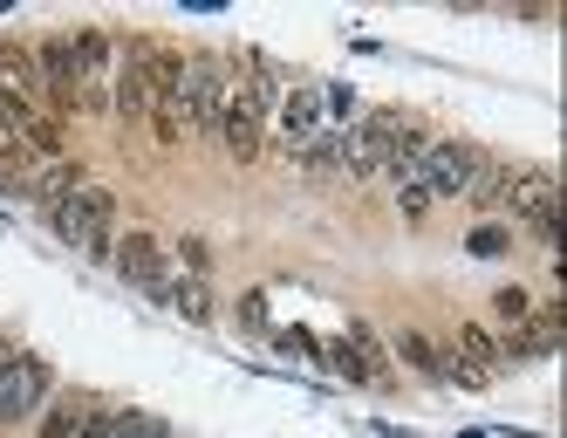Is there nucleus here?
<instances>
[{
  "label": "nucleus",
  "mask_w": 567,
  "mask_h": 438,
  "mask_svg": "<svg viewBox=\"0 0 567 438\" xmlns=\"http://www.w3.org/2000/svg\"><path fill=\"white\" fill-rule=\"evenodd\" d=\"M110 261H116V274H124L131 288H144L151 302H172V267H165V247H157V233H144V226L116 233Z\"/></svg>",
  "instance_id": "39448f33"
},
{
  "label": "nucleus",
  "mask_w": 567,
  "mask_h": 438,
  "mask_svg": "<svg viewBox=\"0 0 567 438\" xmlns=\"http://www.w3.org/2000/svg\"><path fill=\"white\" fill-rule=\"evenodd\" d=\"M526 233L554 247V233H560V198H547V206H534V213H526Z\"/></svg>",
  "instance_id": "a211bd4d"
},
{
  "label": "nucleus",
  "mask_w": 567,
  "mask_h": 438,
  "mask_svg": "<svg viewBox=\"0 0 567 438\" xmlns=\"http://www.w3.org/2000/svg\"><path fill=\"white\" fill-rule=\"evenodd\" d=\"M499 315H506V323H526V315H534V302H526L519 288H499Z\"/></svg>",
  "instance_id": "aec40b11"
},
{
  "label": "nucleus",
  "mask_w": 567,
  "mask_h": 438,
  "mask_svg": "<svg viewBox=\"0 0 567 438\" xmlns=\"http://www.w3.org/2000/svg\"><path fill=\"white\" fill-rule=\"evenodd\" d=\"M110 116H151V83H144V42L137 49H116V83H110Z\"/></svg>",
  "instance_id": "1a4fd4ad"
},
{
  "label": "nucleus",
  "mask_w": 567,
  "mask_h": 438,
  "mask_svg": "<svg viewBox=\"0 0 567 438\" xmlns=\"http://www.w3.org/2000/svg\"><path fill=\"white\" fill-rule=\"evenodd\" d=\"M116 438H172V425H157V418H144V411H124Z\"/></svg>",
  "instance_id": "6ab92c4d"
},
{
  "label": "nucleus",
  "mask_w": 567,
  "mask_h": 438,
  "mask_svg": "<svg viewBox=\"0 0 567 438\" xmlns=\"http://www.w3.org/2000/svg\"><path fill=\"white\" fill-rule=\"evenodd\" d=\"M49 390H55L49 364H42L34 349H14L8 377H0V425H21V418H34V411L49 405Z\"/></svg>",
  "instance_id": "0eeeda50"
},
{
  "label": "nucleus",
  "mask_w": 567,
  "mask_h": 438,
  "mask_svg": "<svg viewBox=\"0 0 567 438\" xmlns=\"http://www.w3.org/2000/svg\"><path fill=\"white\" fill-rule=\"evenodd\" d=\"M390 349H396L411 370H424L431 384H444V349H437L431 336H417V329H396V336H390Z\"/></svg>",
  "instance_id": "ddd939ff"
},
{
  "label": "nucleus",
  "mask_w": 567,
  "mask_h": 438,
  "mask_svg": "<svg viewBox=\"0 0 567 438\" xmlns=\"http://www.w3.org/2000/svg\"><path fill=\"white\" fill-rule=\"evenodd\" d=\"M69 42H75V103H83V110H96V116H110V75H116V42H110L103 28H75Z\"/></svg>",
  "instance_id": "20e7f679"
},
{
  "label": "nucleus",
  "mask_w": 567,
  "mask_h": 438,
  "mask_svg": "<svg viewBox=\"0 0 567 438\" xmlns=\"http://www.w3.org/2000/svg\"><path fill=\"white\" fill-rule=\"evenodd\" d=\"M478 165H485V151L472 137H431L424 157H417V185L431 192V206H437V198H465V185L478 179Z\"/></svg>",
  "instance_id": "7ed1b4c3"
},
{
  "label": "nucleus",
  "mask_w": 567,
  "mask_h": 438,
  "mask_svg": "<svg viewBox=\"0 0 567 438\" xmlns=\"http://www.w3.org/2000/svg\"><path fill=\"white\" fill-rule=\"evenodd\" d=\"M301 165L315 172V179H329V172H342V131H321L308 151H301Z\"/></svg>",
  "instance_id": "dca6fc26"
},
{
  "label": "nucleus",
  "mask_w": 567,
  "mask_h": 438,
  "mask_svg": "<svg viewBox=\"0 0 567 438\" xmlns=\"http://www.w3.org/2000/svg\"><path fill=\"white\" fill-rule=\"evenodd\" d=\"M506 172H513V165H499V157H485V165H478V179L465 185V198H472V206H499V192H506Z\"/></svg>",
  "instance_id": "2eb2a0df"
},
{
  "label": "nucleus",
  "mask_w": 567,
  "mask_h": 438,
  "mask_svg": "<svg viewBox=\"0 0 567 438\" xmlns=\"http://www.w3.org/2000/svg\"><path fill=\"white\" fill-rule=\"evenodd\" d=\"M8 364H14V349H8V343H0V377H8Z\"/></svg>",
  "instance_id": "5701e85b"
},
{
  "label": "nucleus",
  "mask_w": 567,
  "mask_h": 438,
  "mask_svg": "<svg viewBox=\"0 0 567 438\" xmlns=\"http://www.w3.org/2000/svg\"><path fill=\"white\" fill-rule=\"evenodd\" d=\"M321 131H329V124H321V83L295 75V83H288V96L274 103V144L288 151V157H301V151H308Z\"/></svg>",
  "instance_id": "423d86ee"
},
{
  "label": "nucleus",
  "mask_w": 567,
  "mask_h": 438,
  "mask_svg": "<svg viewBox=\"0 0 567 438\" xmlns=\"http://www.w3.org/2000/svg\"><path fill=\"white\" fill-rule=\"evenodd\" d=\"M506 247V226H478L472 233V254H499Z\"/></svg>",
  "instance_id": "4be33fe9"
},
{
  "label": "nucleus",
  "mask_w": 567,
  "mask_h": 438,
  "mask_svg": "<svg viewBox=\"0 0 567 438\" xmlns=\"http://www.w3.org/2000/svg\"><path fill=\"white\" fill-rule=\"evenodd\" d=\"M444 349H452L472 377H493V370H499V343H493V329H478V323H458Z\"/></svg>",
  "instance_id": "9b49d317"
},
{
  "label": "nucleus",
  "mask_w": 567,
  "mask_h": 438,
  "mask_svg": "<svg viewBox=\"0 0 567 438\" xmlns=\"http://www.w3.org/2000/svg\"><path fill=\"white\" fill-rule=\"evenodd\" d=\"M396 206H403V213H424V206H431V192L411 179V185H396Z\"/></svg>",
  "instance_id": "412c9836"
},
{
  "label": "nucleus",
  "mask_w": 567,
  "mask_h": 438,
  "mask_svg": "<svg viewBox=\"0 0 567 438\" xmlns=\"http://www.w3.org/2000/svg\"><path fill=\"white\" fill-rule=\"evenodd\" d=\"M75 185H90V165H83V157H55V165H34V172L21 179V192H28L42 213H55Z\"/></svg>",
  "instance_id": "9d476101"
},
{
  "label": "nucleus",
  "mask_w": 567,
  "mask_h": 438,
  "mask_svg": "<svg viewBox=\"0 0 567 438\" xmlns=\"http://www.w3.org/2000/svg\"><path fill=\"white\" fill-rule=\"evenodd\" d=\"M49 233L62 247H83V254H96V261H110V247H116V192L110 185H75L62 206L49 213Z\"/></svg>",
  "instance_id": "f257e3e1"
},
{
  "label": "nucleus",
  "mask_w": 567,
  "mask_h": 438,
  "mask_svg": "<svg viewBox=\"0 0 567 438\" xmlns=\"http://www.w3.org/2000/svg\"><path fill=\"white\" fill-rule=\"evenodd\" d=\"M226 90H233V69L226 55H185V83H178V124L185 131H219V110H226Z\"/></svg>",
  "instance_id": "f03ea898"
},
{
  "label": "nucleus",
  "mask_w": 567,
  "mask_h": 438,
  "mask_svg": "<svg viewBox=\"0 0 567 438\" xmlns=\"http://www.w3.org/2000/svg\"><path fill=\"white\" fill-rule=\"evenodd\" d=\"M172 308L185 315L192 329H206L213 323V282H206V274H172Z\"/></svg>",
  "instance_id": "f8f14e48"
},
{
  "label": "nucleus",
  "mask_w": 567,
  "mask_h": 438,
  "mask_svg": "<svg viewBox=\"0 0 567 438\" xmlns=\"http://www.w3.org/2000/svg\"><path fill=\"white\" fill-rule=\"evenodd\" d=\"M83 405H90V397H55V405L42 411V425H34V438H75V425H83Z\"/></svg>",
  "instance_id": "4468645a"
},
{
  "label": "nucleus",
  "mask_w": 567,
  "mask_h": 438,
  "mask_svg": "<svg viewBox=\"0 0 567 438\" xmlns=\"http://www.w3.org/2000/svg\"><path fill=\"white\" fill-rule=\"evenodd\" d=\"M396 124H403V110H370L355 131H342V172H349V179H377L383 157H390Z\"/></svg>",
  "instance_id": "6e6552de"
},
{
  "label": "nucleus",
  "mask_w": 567,
  "mask_h": 438,
  "mask_svg": "<svg viewBox=\"0 0 567 438\" xmlns=\"http://www.w3.org/2000/svg\"><path fill=\"white\" fill-rule=\"evenodd\" d=\"M116 425H124V411H110V405H83V425H75V438H116Z\"/></svg>",
  "instance_id": "f3484780"
}]
</instances>
